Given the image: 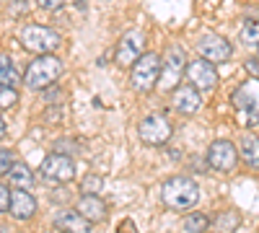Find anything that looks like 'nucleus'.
<instances>
[{
    "label": "nucleus",
    "mask_w": 259,
    "mask_h": 233,
    "mask_svg": "<svg viewBox=\"0 0 259 233\" xmlns=\"http://www.w3.org/2000/svg\"><path fill=\"white\" fill-rule=\"evenodd\" d=\"M210 225V218L205 213H189L187 220H184V230L187 233H205Z\"/></svg>",
    "instance_id": "nucleus-20"
},
{
    "label": "nucleus",
    "mask_w": 259,
    "mask_h": 233,
    "mask_svg": "<svg viewBox=\"0 0 259 233\" xmlns=\"http://www.w3.org/2000/svg\"><path fill=\"white\" fill-rule=\"evenodd\" d=\"M101 187H104V181L99 176H85L83 179V195H96Z\"/></svg>",
    "instance_id": "nucleus-25"
},
{
    "label": "nucleus",
    "mask_w": 259,
    "mask_h": 233,
    "mask_svg": "<svg viewBox=\"0 0 259 233\" xmlns=\"http://www.w3.org/2000/svg\"><path fill=\"white\" fill-rule=\"evenodd\" d=\"M184 75H187V83H192L197 91H212L215 86H218V70H215L212 62H207L202 57L189 62Z\"/></svg>",
    "instance_id": "nucleus-9"
},
{
    "label": "nucleus",
    "mask_w": 259,
    "mask_h": 233,
    "mask_svg": "<svg viewBox=\"0 0 259 233\" xmlns=\"http://www.w3.org/2000/svg\"><path fill=\"white\" fill-rule=\"evenodd\" d=\"M161 200L171 210H189V207L197 205L200 189H197V184H194L192 179H187V176H171L161 187Z\"/></svg>",
    "instance_id": "nucleus-1"
},
{
    "label": "nucleus",
    "mask_w": 259,
    "mask_h": 233,
    "mask_svg": "<svg viewBox=\"0 0 259 233\" xmlns=\"http://www.w3.org/2000/svg\"><path fill=\"white\" fill-rule=\"evenodd\" d=\"M6 137V122H3V117H0V140Z\"/></svg>",
    "instance_id": "nucleus-29"
},
{
    "label": "nucleus",
    "mask_w": 259,
    "mask_h": 233,
    "mask_svg": "<svg viewBox=\"0 0 259 233\" xmlns=\"http://www.w3.org/2000/svg\"><path fill=\"white\" fill-rule=\"evenodd\" d=\"M16 101H18V91L13 86H0V112L16 107Z\"/></svg>",
    "instance_id": "nucleus-22"
},
{
    "label": "nucleus",
    "mask_w": 259,
    "mask_h": 233,
    "mask_svg": "<svg viewBox=\"0 0 259 233\" xmlns=\"http://www.w3.org/2000/svg\"><path fill=\"white\" fill-rule=\"evenodd\" d=\"M13 163H16V156H13V151H8V148H0V176H3V174H8L11 168H13Z\"/></svg>",
    "instance_id": "nucleus-24"
},
{
    "label": "nucleus",
    "mask_w": 259,
    "mask_h": 233,
    "mask_svg": "<svg viewBox=\"0 0 259 233\" xmlns=\"http://www.w3.org/2000/svg\"><path fill=\"white\" fill-rule=\"evenodd\" d=\"M197 52L202 55V60L212 62V65H218V62H228V60H231L233 47H231V41L223 39L221 34L207 31V34H202L200 41H197Z\"/></svg>",
    "instance_id": "nucleus-6"
},
{
    "label": "nucleus",
    "mask_w": 259,
    "mask_h": 233,
    "mask_svg": "<svg viewBox=\"0 0 259 233\" xmlns=\"http://www.w3.org/2000/svg\"><path fill=\"white\" fill-rule=\"evenodd\" d=\"M78 213L91 223H101L106 218V205L99 195H83L78 200Z\"/></svg>",
    "instance_id": "nucleus-16"
},
{
    "label": "nucleus",
    "mask_w": 259,
    "mask_h": 233,
    "mask_svg": "<svg viewBox=\"0 0 259 233\" xmlns=\"http://www.w3.org/2000/svg\"><path fill=\"white\" fill-rule=\"evenodd\" d=\"M36 3H39V8L57 11V8H62V6H65V0H36Z\"/></svg>",
    "instance_id": "nucleus-27"
},
{
    "label": "nucleus",
    "mask_w": 259,
    "mask_h": 233,
    "mask_svg": "<svg viewBox=\"0 0 259 233\" xmlns=\"http://www.w3.org/2000/svg\"><path fill=\"white\" fill-rule=\"evenodd\" d=\"M143 50H145V34L143 31H127L117 44V65L133 68L143 57Z\"/></svg>",
    "instance_id": "nucleus-11"
},
{
    "label": "nucleus",
    "mask_w": 259,
    "mask_h": 233,
    "mask_svg": "<svg viewBox=\"0 0 259 233\" xmlns=\"http://www.w3.org/2000/svg\"><path fill=\"white\" fill-rule=\"evenodd\" d=\"M16 80H18V73H16V68H13L11 57L0 52V86H13Z\"/></svg>",
    "instance_id": "nucleus-19"
},
{
    "label": "nucleus",
    "mask_w": 259,
    "mask_h": 233,
    "mask_svg": "<svg viewBox=\"0 0 259 233\" xmlns=\"http://www.w3.org/2000/svg\"><path fill=\"white\" fill-rule=\"evenodd\" d=\"M202 107V96L200 91L192 86V83H187V86H179L174 91V109L182 112V114H194Z\"/></svg>",
    "instance_id": "nucleus-13"
},
{
    "label": "nucleus",
    "mask_w": 259,
    "mask_h": 233,
    "mask_svg": "<svg viewBox=\"0 0 259 233\" xmlns=\"http://www.w3.org/2000/svg\"><path fill=\"white\" fill-rule=\"evenodd\" d=\"M212 223H215V228H218V233H233L236 228H239V215L236 213H221Z\"/></svg>",
    "instance_id": "nucleus-21"
},
{
    "label": "nucleus",
    "mask_w": 259,
    "mask_h": 233,
    "mask_svg": "<svg viewBox=\"0 0 259 233\" xmlns=\"http://www.w3.org/2000/svg\"><path fill=\"white\" fill-rule=\"evenodd\" d=\"M11 181L16 184V189H26L34 184V174H31V168L26 163H13V168L8 171Z\"/></svg>",
    "instance_id": "nucleus-18"
},
{
    "label": "nucleus",
    "mask_w": 259,
    "mask_h": 233,
    "mask_svg": "<svg viewBox=\"0 0 259 233\" xmlns=\"http://www.w3.org/2000/svg\"><path fill=\"white\" fill-rule=\"evenodd\" d=\"M57 233H65V230H57Z\"/></svg>",
    "instance_id": "nucleus-30"
},
{
    "label": "nucleus",
    "mask_w": 259,
    "mask_h": 233,
    "mask_svg": "<svg viewBox=\"0 0 259 233\" xmlns=\"http://www.w3.org/2000/svg\"><path fill=\"white\" fill-rule=\"evenodd\" d=\"M36 213V200L26 189H13L11 192V215L16 220H29Z\"/></svg>",
    "instance_id": "nucleus-14"
},
{
    "label": "nucleus",
    "mask_w": 259,
    "mask_h": 233,
    "mask_svg": "<svg viewBox=\"0 0 259 233\" xmlns=\"http://www.w3.org/2000/svg\"><path fill=\"white\" fill-rule=\"evenodd\" d=\"M11 210V189L6 184H0V213Z\"/></svg>",
    "instance_id": "nucleus-26"
},
{
    "label": "nucleus",
    "mask_w": 259,
    "mask_h": 233,
    "mask_svg": "<svg viewBox=\"0 0 259 233\" xmlns=\"http://www.w3.org/2000/svg\"><path fill=\"white\" fill-rule=\"evenodd\" d=\"M207 163L215 171H233V166L239 163V151L231 140H215L207 148Z\"/></svg>",
    "instance_id": "nucleus-12"
},
{
    "label": "nucleus",
    "mask_w": 259,
    "mask_h": 233,
    "mask_svg": "<svg viewBox=\"0 0 259 233\" xmlns=\"http://www.w3.org/2000/svg\"><path fill=\"white\" fill-rule=\"evenodd\" d=\"M187 65H184V55H182V47L171 44L166 50V68L161 70V78H158V88L163 91H177L179 88V80L184 75Z\"/></svg>",
    "instance_id": "nucleus-5"
},
{
    "label": "nucleus",
    "mask_w": 259,
    "mask_h": 233,
    "mask_svg": "<svg viewBox=\"0 0 259 233\" xmlns=\"http://www.w3.org/2000/svg\"><path fill=\"white\" fill-rule=\"evenodd\" d=\"M18 41L21 47L34 52V55H50L60 47V34L50 26H39V24H31V26H24L18 31Z\"/></svg>",
    "instance_id": "nucleus-3"
},
{
    "label": "nucleus",
    "mask_w": 259,
    "mask_h": 233,
    "mask_svg": "<svg viewBox=\"0 0 259 233\" xmlns=\"http://www.w3.org/2000/svg\"><path fill=\"white\" fill-rule=\"evenodd\" d=\"M138 132L145 145H166L171 140V122L163 114H150L140 122Z\"/></svg>",
    "instance_id": "nucleus-8"
},
{
    "label": "nucleus",
    "mask_w": 259,
    "mask_h": 233,
    "mask_svg": "<svg viewBox=\"0 0 259 233\" xmlns=\"http://www.w3.org/2000/svg\"><path fill=\"white\" fill-rule=\"evenodd\" d=\"M55 225L57 230H65V233H89L94 223L85 220L78 210H68V213H60L55 218Z\"/></svg>",
    "instance_id": "nucleus-15"
},
{
    "label": "nucleus",
    "mask_w": 259,
    "mask_h": 233,
    "mask_svg": "<svg viewBox=\"0 0 259 233\" xmlns=\"http://www.w3.org/2000/svg\"><path fill=\"white\" fill-rule=\"evenodd\" d=\"M39 174L45 176L47 181L65 184V181H70L75 176V163H73V158H68L65 153H50L45 161H41Z\"/></svg>",
    "instance_id": "nucleus-7"
},
{
    "label": "nucleus",
    "mask_w": 259,
    "mask_h": 233,
    "mask_svg": "<svg viewBox=\"0 0 259 233\" xmlns=\"http://www.w3.org/2000/svg\"><path fill=\"white\" fill-rule=\"evenodd\" d=\"M233 107L241 109V112H249V122L254 124L259 119V78H249L244 80L239 88L233 91Z\"/></svg>",
    "instance_id": "nucleus-10"
},
{
    "label": "nucleus",
    "mask_w": 259,
    "mask_h": 233,
    "mask_svg": "<svg viewBox=\"0 0 259 233\" xmlns=\"http://www.w3.org/2000/svg\"><path fill=\"white\" fill-rule=\"evenodd\" d=\"M241 39H244V44H259V24H256V21H254V24H244Z\"/></svg>",
    "instance_id": "nucleus-23"
},
{
    "label": "nucleus",
    "mask_w": 259,
    "mask_h": 233,
    "mask_svg": "<svg viewBox=\"0 0 259 233\" xmlns=\"http://www.w3.org/2000/svg\"><path fill=\"white\" fill-rule=\"evenodd\" d=\"M21 3H26V0H21Z\"/></svg>",
    "instance_id": "nucleus-31"
},
{
    "label": "nucleus",
    "mask_w": 259,
    "mask_h": 233,
    "mask_svg": "<svg viewBox=\"0 0 259 233\" xmlns=\"http://www.w3.org/2000/svg\"><path fill=\"white\" fill-rule=\"evenodd\" d=\"M62 75V60L55 55H39L24 73V83L34 91H45Z\"/></svg>",
    "instance_id": "nucleus-2"
},
{
    "label": "nucleus",
    "mask_w": 259,
    "mask_h": 233,
    "mask_svg": "<svg viewBox=\"0 0 259 233\" xmlns=\"http://www.w3.org/2000/svg\"><path fill=\"white\" fill-rule=\"evenodd\" d=\"M239 158L246 161V166L259 168V137L254 135H244L239 143Z\"/></svg>",
    "instance_id": "nucleus-17"
},
{
    "label": "nucleus",
    "mask_w": 259,
    "mask_h": 233,
    "mask_svg": "<svg viewBox=\"0 0 259 233\" xmlns=\"http://www.w3.org/2000/svg\"><path fill=\"white\" fill-rule=\"evenodd\" d=\"M158 78H161V57L156 52H145L135 65H133V88L140 94H148L153 86H158Z\"/></svg>",
    "instance_id": "nucleus-4"
},
{
    "label": "nucleus",
    "mask_w": 259,
    "mask_h": 233,
    "mask_svg": "<svg viewBox=\"0 0 259 233\" xmlns=\"http://www.w3.org/2000/svg\"><path fill=\"white\" fill-rule=\"evenodd\" d=\"M0 3H3V0H0Z\"/></svg>",
    "instance_id": "nucleus-32"
},
{
    "label": "nucleus",
    "mask_w": 259,
    "mask_h": 233,
    "mask_svg": "<svg viewBox=\"0 0 259 233\" xmlns=\"http://www.w3.org/2000/svg\"><path fill=\"white\" fill-rule=\"evenodd\" d=\"M246 70H251V73H254V78H259V57L246 62Z\"/></svg>",
    "instance_id": "nucleus-28"
},
{
    "label": "nucleus",
    "mask_w": 259,
    "mask_h": 233,
    "mask_svg": "<svg viewBox=\"0 0 259 233\" xmlns=\"http://www.w3.org/2000/svg\"><path fill=\"white\" fill-rule=\"evenodd\" d=\"M256 47H259V44H256Z\"/></svg>",
    "instance_id": "nucleus-33"
}]
</instances>
